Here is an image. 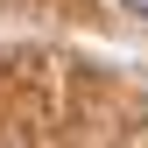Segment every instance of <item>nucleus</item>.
I'll list each match as a JSON object with an SVG mask.
<instances>
[{"instance_id": "obj_1", "label": "nucleus", "mask_w": 148, "mask_h": 148, "mask_svg": "<svg viewBox=\"0 0 148 148\" xmlns=\"http://www.w3.org/2000/svg\"><path fill=\"white\" fill-rule=\"evenodd\" d=\"M120 7H127V14H134V21H148V0H120Z\"/></svg>"}]
</instances>
